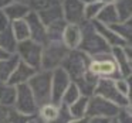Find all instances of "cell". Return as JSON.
Returning <instances> with one entry per match:
<instances>
[{
  "label": "cell",
  "instance_id": "cell-24",
  "mask_svg": "<svg viewBox=\"0 0 132 123\" xmlns=\"http://www.w3.org/2000/svg\"><path fill=\"white\" fill-rule=\"evenodd\" d=\"M114 7L119 21L132 20V0H115Z\"/></svg>",
  "mask_w": 132,
  "mask_h": 123
},
{
  "label": "cell",
  "instance_id": "cell-22",
  "mask_svg": "<svg viewBox=\"0 0 132 123\" xmlns=\"http://www.w3.org/2000/svg\"><path fill=\"white\" fill-rule=\"evenodd\" d=\"M109 27H111L112 31H114L119 38H122L126 44L132 43V20L118 21V23H115V24H111Z\"/></svg>",
  "mask_w": 132,
  "mask_h": 123
},
{
  "label": "cell",
  "instance_id": "cell-12",
  "mask_svg": "<svg viewBox=\"0 0 132 123\" xmlns=\"http://www.w3.org/2000/svg\"><path fill=\"white\" fill-rule=\"evenodd\" d=\"M61 9L65 23L81 24L84 20V3L81 0H61Z\"/></svg>",
  "mask_w": 132,
  "mask_h": 123
},
{
  "label": "cell",
  "instance_id": "cell-15",
  "mask_svg": "<svg viewBox=\"0 0 132 123\" xmlns=\"http://www.w3.org/2000/svg\"><path fill=\"white\" fill-rule=\"evenodd\" d=\"M61 43L68 50H77L81 43V27L80 24L67 23L61 34Z\"/></svg>",
  "mask_w": 132,
  "mask_h": 123
},
{
  "label": "cell",
  "instance_id": "cell-36",
  "mask_svg": "<svg viewBox=\"0 0 132 123\" xmlns=\"http://www.w3.org/2000/svg\"><path fill=\"white\" fill-rule=\"evenodd\" d=\"M10 23H12V21L9 20V17H7L6 13L3 12V9H0V31H3V30L9 29Z\"/></svg>",
  "mask_w": 132,
  "mask_h": 123
},
{
  "label": "cell",
  "instance_id": "cell-35",
  "mask_svg": "<svg viewBox=\"0 0 132 123\" xmlns=\"http://www.w3.org/2000/svg\"><path fill=\"white\" fill-rule=\"evenodd\" d=\"M118 123H132V115H131V108H123L119 109L118 115L115 116Z\"/></svg>",
  "mask_w": 132,
  "mask_h": 123
},
{
  "label": "cell",
  "instance_id": "cell-13",
  "mask_svg": "<svg viewBox=\"0 0 132 123\" xmlns=\"http://www.w3.org/2000/svg\"><path fill=\"white\" fill-rule=\"evenodd\" d=\"M24 20H26L29 30H30V40L44 45L47 43V29L44 26V23L40 20L38 14L34 12H30Z\"/></svg>",
  "mask_w": 132,
  "mask_h": 123
},
{
  "label": "cell",
  "instance_id": "cell-10",
  "mask_svg": "<svg viewBox=\"0 0 132 123\" xmlns=\"http://www.w3.org/2000/svg\"><path fill=\"white\" fill-rule=\"evenodd\" d=\"M111 55L118 67L121 78L131 79L132 74V45L126 44L123 47H114L111 48Z\"/></svg>",
  "mask_w": 132,
  "mask_h": 123
},
{
  "label": "cell",
  "instance_id": "cell-5",
  "mask_svg": "<svg viewBox=\"0 0 132 123\" xmlns=\"http://www.w3.org/2000/svg\"><path fill=\"white\" fill-rule=\"evenodd\" d=\"M88 65H89L88 55L84 54L80 50H70L67 52L65 58H64L63 64H61V68L68 74V77L74 82L88 71Z\"/></svg>",
  "mask_w": 132,
  "mask_h": 123
},
{
  "label": "cell",
  "instance_id": "cell-16",
  "mask_svg": "<svg viewBox=\"0 0 132 123\" xmlns=\"http://www.w3.org/2000/svg\"><path fill=\"white\" fill-rule=\"evenodd\" d=\"M91 23H92V26H94L95 31L101 35V38H102V40L105 41L111 48H114V47H123V45H126L125 41H123L122 38L118 37V35L112 31V29L109 26L101 24V23H98V21H91Z\"/></svg>",
  "mask_w": 132,
  "mask_h": 123
},
{
  "label": "cell",
  "instance_id": "cell-9",
  "mask_svg": "<svg viewBox=\"0 0 132 123\" xmlns=\"http://www.w3.org/2000/svg\"><path fill=\"white\" fill-rule=\"evenodd\" d=\"M121 108H118L117 105L111 103L109 100L104 99V98L98 96V95H92L88 98V108H87V117H109L114 119L118 115Z\"/></svg>",
  "mask_w": 132,
  "mask_h": 123
},
{
  "label": "cell",
  "instance_id": "cell-7",
  "mask_svg": "<svg viewBox=\"0 0 132 123\" xmlns=\"http://www.w3.org/2000/svg\"><path fill=\"white\" fill-rule=\"evenodd\" d=\"M16 55L19 60L23 61L24 64L33 67L34 69H40L41 67V54H43V45L33 40H24L17 44L16 48Z\"/></svg>",
  "mask_w": 132,
  "mask_h": 123
},
{
  "label": "cell",
  "instance_id": "cell-33",
  "mask_svg": "<svg viewBox=\"0 0 132 123\" xmlns=\"http://www.w3.org/2000/svg\"><path fill=\"white\" fill-rule=\"evenodd\" d=\"M129 81L131 79H126V78H117V79H114V85L119 93L131 98V82Z\"/></svg>",
  "mask_w": 132,
  "mask_h": 123
},
{
  "label": "cell",
  "instance_id": "cell-27",
  "mask_svg": "<svg viewBox=\"0 0 132 123\" xmlns=\"http://www.w3.org/2000/svg\"><path fill=\"white\" fill-rule=\"evenodd\" d=\"M87 108H88V98L81 95L75 102H72L71 105H68V110L71 113V116L74 119L78 117H84L87 116Z\"/></svg>",
  "mask_w": 132,
  "mask_h": 123
},
{
  "label": "cell",
  "instance_id": "cell-20",
  "mask_svg": "<svg viewBox=\"0 0 132 123\" xmlns=\"http://www.w3.org/2000/svg\"><path fill=\"white\" fill-rule=\"evenodd\" d=\"M16 99V86L7 82H0V106L2 108H13Z\"/></svg>",
  "mask_w": 132,
  "mask_h": 123
},
{
  "label": "cell",
  "instance_id": "cell-32",
  "mask_svg": "<svg viewBox=\"0 0 132 123\" xmlns=\"http://www.w3.org/2000/svg\"><path fill=\"white\" fill-rule=\"evenodd\" d=\"M102 3L100 2H91V3L84 4V20L85 21H94L100 13Z\"/></svg>",
  "mask_w": 132,
  "mask_h": 123
},
{
  "label": "cell",
  "instance_id": "cell-19",
  "mask_svg": "<svg viewBox=\"0 0 132 123\" xmlns=\"http://www.w3.org/2000/svg\"><path fill=\"white\" fill-rule=\"evenodd\" d=\"M40 20L44 23V26H50L53 23H57V21L64 20V16H63V9H61V3L60 4H55L53 7H48V9L43 10V12L37 13Z\"/></svg>",
  "mask_w": 132,
  "mask_h": 123
},
{
  "label": "cell",
  "instance_id": "cell-43",
  "mask_svg": "<svg viewBox=\"0 0 132 123\" xmlns=\"http://www.w3.org/2000/svg\"><path fill=\"white\" fill-rule=\"evenodd\" d=\"M84 4H87V3H91V2H97V0H81Z\"/></svg>",
  "mask_w": 132,
  "mask_h": 123
},
{
  "label": "cell",
  "instance_id": "cell-29",
  "mask_svg": "<svg viewBox=\"0 0 132 123\" xmlns=\"http://www.w3.org/2000/svg\"><path fill=\"white\" fill-rule=\"evenodd\" d=\"M29 6L30 12L34 13H40L43 10L48 9V7H53L55 4H60L61 0H21Z\"/></svg>",
  "mask_w": 132,
  "mask_h": 123
},
{
  "label": "cell",
  "instance_id": "cell-4",
  "mask_svg": "<svg viewBox=\"0 0 132 123\" xmlns=\"http://www.w3.org/2000/svg\"><path fill=\"white\" fill-rule=\"evenodd\" d=\"M88 71L92 72L98 78H106V79H117L121 78L118 67L112 58L111 52L106 54H100L89 57V65Z\"/></svg>",
  "mask_w": 132,
  "mask_h": 123
},
{
  "label": "cell",
  "instance_id": "cell-17",
  "mask_svg": "<svg viewBox=\"0 0 132 123\" xmlns=\"http://www.w3.org/2000/svg\"><path fill=\"white\" fill-rule=\"evenodd\" d=\"M98 79H100V78L95 77L92 72L87 71L81 78H78L77 81H74V83L78 86L80 93L82 95V96L89 98V96H92V95H94V91H95V88H97Z\"/></svg>",
  "mask_w": 132,
  "mask_h": 123
},
{
  "label": "cell",
  "instance_id": "cell-42",
  "mask_svg": "<svg viewBox=\"0 0 132 123\" xmlns=\"http://www.w3.org/2000/svg\"><path fill=\"white\" fill-rule=\"evenodd\" d=\"M34 123H47V122H44V120H41V119H40V117L34 116Z\"/></svg>",
  "mask_w": 132,
  "mask_h": 123
},
{
  "label": "cell",
  "instance_id": "cell-21",
  "mask_svg": "<svg viewBox=\"0 0 132 123\" xmlns=\"http://www.w3.org/2000/svg\"><path fill=\"white\" fill-rule=\"evenodd\" d=\"M94 21H98L101 24H105V26H111V24H115L118 23V16H117V12H115V7H114V3L112 4H102L100 13H98L97 18Z\"/></svg>",
  "mask_w": 132,
  "mask_h": 123
},
{
  "label": "cell",
  "instance_id": "cell-2",
  "mask_svg": "<svg viewBox=\"0 0 132 123\" xmlns=\"http://www.w3.org/2000/svg\"><path fill=\"white\" fill-rule=\"evenodd\" d=\"M27 85L31 89L33 96H34L38 108L46 105V103H50V96H51V71H46V69L36 71V74L30 78Z\"/></svg>",
  "mask_w": 132,
  "mask_h": 123
},
{
  "label": "cell",
  "instance_id": "cell-31",
  "mask_svg": "<svg viewBox=\"0 0 132 123\" xmlns=\"http://www.w3.org/2000/svg\"><path fill=\"white\" fill-rule=\"evenodd\" d=\"M33 117L17 112L14 108H7L6 112V123H29Z\"/></svg>",
  "mask_w": 132,
  "mask_h": 123
},
{
  "label": "cell",
  "instance_id": "cell-28",
  "mask_svg": "<svg viewBox=\"0 0 132 123\" xmlns=\"http://www.w3.org/2000/svg\"><path fill=\"white\" fill-rule=\"evenodd\" d=\"M17 44L19 43L14 38V35H13L10 27L3 30V31H0V47H3L6 51H9L10 54H14L16 48H17Z\"/></svg>",
  "mask_w": 132,
  "mask_h": 123
},
{
  "label": "cell",
  "instance_id": "cell-6",
  "mask_svg": "<svg viewBox=\"0 0 132 123\" xmlns=\"http://www.w3.org/2000/svg\"><path fill=\"white\" fill-rule=\"evenodd\" d=\"M94 95L104 98L109 100L111 103L117 105L118 108H131V98L123 96L122 93L118 92V89L114 85V79H106V78H100L97 83V88L94 91Z\"/></svg>",
  "mask_w": 132,
  "mask_h": 123
},
{
  "label": "cell",
  "instance_id": "cell-26",
  "mask_svg": "<svg viewBox=\"0 0 132 123\" xmlns=\"http://www.w3.org/2000/svg\"><path fill=\"white\" fill-rule=\"evenodd\" d=\"M57 115H58V105H54V103L50 102L40 106L36 116L40 117L41 120H44L47 123H53L55 120V117H57Z\"/></svg>",
  "mask_w": 132,
  "mask_h": 123
},
{
  "label": "cell",
  "instance_id": "cell-30",
  "mask_svg": "<svg viewBox=\"0 0 132 123\" xmlns=\"http://www.w3.org/2000/svg\"><path fill=\"white\" fill-rule=\"evenodd\" d=\"M80 96H81L80 89H78V86L71 81V83L67 86L65 92H64L63 96H61L60 103H63V105H67V106H68V105H71L72 102H75V100H77Z\"/></svg>",
  "mask_w": 132,
  "mask_h": 123
},
{
  "label": "cell",
  "instance_id": "cell-39",
  "mask_svg": "<svg viewBox=\"0 0 132 123\" xmlns=\"http://www.w3.org/2000/svg\"><path fill=\"white\" fill-rule=\"evenodd\" d=\"M68 123H88V117L84 116V117H78V119H71Z\"/></svg>",
  "mask_w": 132,
  "mask_h": 123
},
{
  "label": "cell",
  "instance_id": "cell-25",
  "mask_svg": "<svg viewBox=\"0 0 132 123\" xmlns=\"http://www.w3.org/2000/svg\"><path fill=\"white\" fill-rule=\"evenodd\" d=\"M10 30H12L14 38L17 40V43L20 41H24V40H29L30 38V30H29V26H27L26 20H16V21H12L10 23Z\"/></svg>",
  "mask_w": 132,
  "mask_h": 123
},
{
  "label": "cell",
  "instance_id": "cell-34",
  "mask_svg": "<svg viewBox=\"0 0 132 123\" xmlns=\"http://www.w3.org/2000/svg\"><path fill=\"white\" fill-rule=\"evenodd\" d=\"M71 119H74V117L70 113L68 106L60 103V105H58V115H57V117H55V120L53 123H68Z\"/></svg>",
  "mask_w": 132,
  "mask_h": 123
},
{
  "label": "cell",
  "instance_id": "cell-8",
  "mask_svg": "<svg viewBox=\"0 0 132 123\" xmlns=\"http://www.w3.org/2000/svg\"><path fill=\"white\" fill-rule=\"evenodd\" d=\"M13 108L17 112H20V113L31 116V117H34L37 115L38 105L36 102L34 96H33L31 89L29 88L27 83L16 86V99H14Z\"/></svg>",
  "mask_w": 132,
  "mask_h": 123
},
{
  "label": "cell",
  "instance_id": "cell-11",
  "mask_svg": "<svg viewBox=\"0 0 132 123\" xmlns=\"http://www.w3.org/2000/svg\"><path fill=\"white\" fill-rule=\"evenodd\" d=\"M71 83V78L68 77L65 71L61 67L51 71V96L50 102L54 105H60V100L63 93L65 92L67 86Z\"/></svg>",
  "mask_w": 132,
  "mask_h": 123
},
{
  "label": "cell",
  "instance_id": "cell-18",
  "mask_svg": "<svg viewBox=\"0 0 132 123\" xmlns=\"http://www.w3.org/2000/svg\"><path fill=\"white\" fill-rule=\"evenodd\" d=\"M3 12L6 13V16L9 17L10 21H16V20H23V18H26V16L30 13V9L21 0H13L9 6L4 7Z\"/></svg>",
  "mask_w": 132,
  "mask_h": 123
},
{
  "label": "cell",
  "instance_id": "cell-37",
  "mask_svg": "<svg viewBox=\"0 0 132 123\" xmlns=\"http://www.w3.org/2000/svg\"><path fill=\"white\" fill-rule=\"evenodd\" d=\"M88 123H111V119L109 117L94 116V117H88Z\"/></svg>",
  "mask_w": 132,
  "mask_h": 123
},
{
  "label": "cell",
  "instance_id": "cell-44",
  "mask_svg": "<svg viewBox=\"0 0 132 123\" xmlns=\"http://www.w3.org/2000/svg\"><path fill=\"white\" fill-rule=\"evenodd\" d=\"M111 123H118V122H117V119L114 117V119H111Z\"/></svg>",
  "mask_w": 132,
  "mask_h": 123
},
{
  "label": "cell",
  "instance_id": "cell-3",
  "mask_svg": "<svg viewBox=\"0 0 132 123\" xmlns=\"http://www.w3.org/2000/svg\"><path fill=\"white\" fill-rule=\"evenodd\" d=\"M68 51L70 50L61 41H47L43 45L40 69L53 71V69L61 67V64H63V61Z\"/></svg>",
  "mask_w": 132,
  "mask_h": 123
},
{
  "label": "cell",
  "instance_id": "cell-23",
  "mask_svg": "<svg viewBox=\"0 0 132 123\" xmlns=\"http://www.w3.org/2000/svg\"><path fill=\"white\" fill-rule=\"evenodd\" d=\"M17 62H19V57L16 54H12L9 58L0 61V82H7L12 72L14 71Z\"/></svg>",
  "mask_w": 132,
  "mask_h": 123
},
{
  "label": "cell",
  "instance_id": "cell-1",
  "mask_svg": "<svg viewBox=\"0 0 132 123\" xmlns=\"http://www.w3.org/2000/svg\"><path fill=\"white\" fill-rule=\"evenodd\" d=\"M80 27H81V43L77 50L82 51L88 57L111 52V47L95 31L91 21H82L80 24Z\"/></svg>",
  "mask_w": 132,
  "mask_h": 123
},
{
  "label": "cell",
  "instance_id": "cell-14",
  "mask_svg": "<svg viewBox=\"0 0 132 123\" xmlns=\"http://www.w3.org/2000/svg\"><path fill=\"white\" fill-rule=\"evenodd\" d=\"M36 71H37V69H34L33 67L27 65V64H24L23 61L19 60V62H17V65H16L14 71L12 72L10 78L7 79V83H10V85H13V86L27 83L30 81V78L36 74Z\"/></svg>",
  "mask_w": 132,
  "mask_h": 123
},
{
  "label": "cell",
  "instance_id": "cell-41",
  "mask_svg": "<svg viewBox=\"0 0 132 123\" xmlns=\"http://www.w3.org/2000/svg\"><path fill=\"white\" fill-rule=\"evenodd\" d=\"M97 2H100V3H102V4H112V3H115V0H97Z\"/></svg>",
  "mask_w": 132,
  "mask_h": 123
},
{
  "label": "cell",
  "instance_id": "cell-40",
  "mask_svg": "<svg viewBox=\"0 0 132 123\" xmlns=\"http://www.w3.org/2000/svg\"><path fill=\"white\" fill-rule=\"evenodd\" d=\"M13 0H0V9H4L6 6H9Z\"/></svg>",
  "mask_w": 132,
  "mask_h": 123
},
{
  "label": "cell",
  "instance_id": "cell-38",
  "mask_svg": "<svg viewBox=\"0 0 132 123\" xmlns=\"http://www.w3.org/2000/svg\"><path fill=\"white\" fill-rule=\"evenodd\" d=\"M10 55H12V54H10L9 51H6L3 47H0V61H2V60H6V58H9Z\"/></svg>",
  "mask_w": 132,
  "mask_h": 123
}]
</instances>
